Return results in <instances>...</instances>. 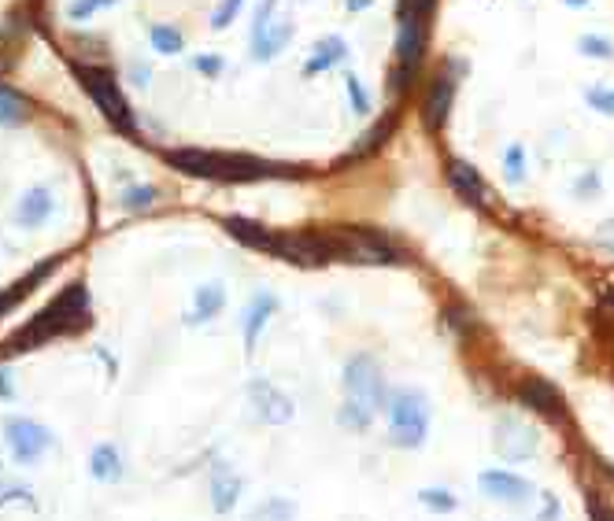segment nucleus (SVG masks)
I'll return each instance as SVG.
<instances>
[{
    "mask_svg": "<svg viewBox=\"0 0 614 521\" xmlns=\"http://www.w3.org/2000/svg\"><path fill=\"white\" fill-rule=\"evenodd\" d=\"M274 311V300L270 296H259L252 307H248V318H245V340H248V352L256 347V340H259V333H263V322H267V315Z\"/></svg>",
    "mask_w": 614,
    "mask_h": 521,
    "instance_id": "8",
    "label": "nucleus"
},
{
    "mask_svg": "<svg viewBox=\"0 0 614 521\" xmlns=\"http://www.w3.org/2000/svg\"><path fill=\"white\" fill-rule=\"evenodd\" d=\"M341 411H337V422L345 429H370L374 418L388 407V385H385V374H381V363L374 356H352L341 370Z\"/></svg>",
    "mask_w": 614,
    "mask_h": 521,
    "instance_id": "1",
    "label": "nucleus"
},
{
    "mask_svg": "<svg viewBox=\"0 0 614 521\" xmlns=\"http://www.w3.org/2000/svg\"><path fill=\"white\" fill-rule=\"evenodd\" d=\"M237 492H241V481L230 474L226 481H215V510H230L234 503H237Z\"/></svg>",
    "mask_w": 614,
    "mask_h": 521,
    "instance_id": "10",
    "label": "nucleus"
},
{
    "mask_svg": "<svg viewBox=\"0 0 614 521\" xmlns=\"http://www.w3.org/2000/svg\"><path fill=\"white\" fill-rule=\"evenodd\" d=\"M293 517H297V503L286 499V496L263 499V503L252 510V521H293Z\"/></svg>",
    "mask_w": 614,
    "mask_h": 521,
    "instance_id": "7",
    "label": "nucleus"
},
{
    "mask_svg": "<svg viewBox=\"0 0 614 521\" xmlns=\"http://www.w3.org/2000/svg\"><path fill=\"white\" fill-rule=\"evenodd\" d=\"M478 488H481V496L485 499H492V503H504V506H533V499H537V488H533V481H526L522 474H515V470H481L478 474Z\"/></svg>",
    "mask_w": 614,
    "mask_h": 521,
    "instance_id": "4",
    "label": "nucleus"
},
{
    "mask_svg": "<svg viewBox=\"0 0 614 521\" xmlns=\"http://www.w3.org/2000/svg\"><path fill=\"white\" fill-rule=\"evenodd\" d=\"M540 447V433L515 415H504L492 429V451L504 462H529Z\"/></svg>",
    "mask_w": 614,
    "mask_h": 521,
    "instance_id": "3",
    "label": "nucleus"
},
{
    "mask_svg": "<svg viewBox=\"0 0 614 521\" xmlns=\"http://www.w3.org/2000/svg\"><path fill=\"white\" fill-rule=\"evenodd\" d=\"M388 433L397 447H422L429 433V399L422 388H400L388 396Z\"/></svg>",
    "mask_w": 614,
    "mask_h": 521,
    "instance_id": "2",
    "label": "nucleus"
},
{
    "mask_svg": "<svg viewBox=\"0 0 614 521\" xmlns=\"http://www.w3.org/2000/svg\"><path fill=\"white\" fill-rule=\"evenodd\" d=\"M522 399L529 403V407H537L540 415H548V418H551V415H555V418L563 415V399H559V392H555L548 381H537V377L526 381V385H522Z\"/></svg>",
    "mask_w": 614,
    "mask_h": 521,
    "instance_id": "6",
    "label": "nucleus"
},
{
    "mask_svg": "<svg viewBox=\"0 0 614 521\" xmlns=\"http://www.w3.org/2000/svg\"><path fill=\"white\" fill-rule=\"evenodd\" d=\"M418 503L429 506L433 514H452V510L459 506V499H456L448 488H422V492H418Z\"/></svg>",
    "mask_w": 614,
    "mask_h": 521,
    "instance_id": "9",
    "label": "nucleus"
},
{
    "mask_svg": "<svg viewBox=\"0 0 614 521\" xmlns=\"http://www.w3.org/2000/svg\"><path fill=\"white\" fill-rule=\"evenodd\" d=\"M248 396H252V411H256V418H259L263 426H286V422H293V415H297L293 399H289L282 388H274L270 381H263V377L248 385Z\"/></svg>",
    "mask_w": 614,
    "mask_h": 521,
    "instance_id": "5",
    "label": "nucleus"
},
{
    "mask_svg": "<svg viewBox=\"0 0 614 521\" xmlns=\"http://www.w3.org/2000/svg\"><path fill=\"white\" fill-rule=\"evenodd\" d=\"M592 517H596V521H614V510H607V506L592 503Z\"/></svg>",
    "mask_w": 614,
    "mask_h": 521,
    "instance_id": "12",
    "label": "nucleus"
},
{
    "mask_svg": "<svg viewBox=\"0 0 614 521\" xmlns=\"http://www.w3.org/2000/svg\"><path fill=\"white\" fill-rule=\"evenodd\" d=\"M559 514H563V503H559V496H551V492H544V506H540L537 521H559Z\"/></svg>",
    "mask_w": 614,
    "mask_h": 521,
    "instance_id": "11",
    "label": "nucleus"
}]
</instances>
